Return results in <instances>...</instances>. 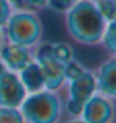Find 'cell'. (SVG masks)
Listing matches in <instances>:
<instances>
[{"instance_id":"1","label":"cell","mask_w":116,"mask_h":123,"mask_svg":"<svg viewBox=\"0 0 116 123\" xmlns=\"http://www.w3.org/2000/svg\"><path fill=\"white\" fill-rule=\"evenodd\" d=\"M65 29L72 41L81 45H100L106 21L93 0H79L63 13Z\"/></svg>"},{"instance_id":"2","label":"cell","mask_w":116,"mask_h":123,"mask_svg":"<svg viewBox=\"0 0 116 123\" xmlns=\"http://www.w3.org/2000/svg\"><path fill=\"white\" fill-rule=\"evenodd\" d=\"M18 109L25 123H60L65 111L57 91L49 89L28 94Z\"/></svg>"},{"instance_id":"3","label":"cell","mask_w":116,"mask_h":123,"mask_svg":"<svg viewBox=\"0 0 116 123\" xmlns=\"http://www.w3.org/2000/svg\"><path fill=\"white\" fill-rule=\"evenodd\" d=\"M43 21L38 12L32 10H13L3 26V37L6 43L37 47L43 40Z\"/></svg>"},{"instance_id":"4","label":"cell","mask_w":116,"mask_h":123,"mask_svg":"<svg viewBox=\"0 0 116 123\" xmlns=\"http://www.w3.org/2000/svg\"><path fill=\"white\" fill-rule=\"evenodd\" d=\"M97 92L94 72L85 69L77 78L68 81V95L63 101V110L71 117H79L84 104Z\"/></svg>"},{"instance_id":"5","label":"cell","mask_w":116,"mask_h":123,"mask_svg":"<svg viewBox=\"0 0 116 123\" xmlns=\"http://www.w3.org/2000/svg\"><path fill=\"white\" fill-rule=\"evenodd\" d=\"M34 60L41 70L44 88L49 91H59L65 84V63L59 62L50 51L49 43H40L34 54Z\"/></svg>"},{"instance_id":"6","label":"cell","mask_w":116,"mask_h":123,"mask_svg":"<svg viewBox=\"0 0 116 123\" xmlns=\"http://www.w3.org/2000/svg\"><path fill=\"white\" fill-rule=\"evenodd\" d=\"M87 123H113L115 122V101L96 92L82 107L79 116Z\"/></svg>"},{"instance_id":"7","label":"cell","mask_w":116,"mask_h":123,"mask_svg":"<svg viewBox=\"0 0 116 123\" xmlns=\"http://www.w3.org/2000/svg\"><path fill=\"white\" fill-rule=\"evenodd\" d=\"M28 95L18 73L5 70L0 75V107H18Z\"/></svg>"},{"instance_id":"8","label":"cell","mask_w":116,"mask_h":123,"mask_svg":"<svg viewBox=\"0 0 116 123\" xmlns=\"http://www.w3.org/2000/svg\"><path fill=\"white\" fill-rule=\"evenodd\" d=\"M0 60L5 65L6 70L18 73L31 60H34V54L31 53L30 49L24 47V45L3 43L2 47H0Z\"/></svg>"},{"instance_id":"9","label":"cell","mask_w":116,"mask_h":123,"mask_svg":"<svg viewBox=\"0 0 116 123\" xmlns=\"http://www.w3.org/2000/svg\"><path fill=\"white\" fill-rule=\"evenodd\" d=\"M96 76V88L97 92L104 97H109L115 100L116 97V59L115 56H110L107 60H104L94 72Z\"/></svg>"},{"instance_id":"10","label":"cell","mask_w":116,"mask_h":123,"mask_svg":"<svg viewBox=\"0 0 116 123\" xmlns=\"http://www.w3.org/2000/svg\"><path fill=\"white\" fill-rule=\"evenodd\" d=\"M18 76H19V79H21V82L28 94H34V92L46 89L41 70H40L38 63L35 60H31L24 69H21L18 72Z\"/></svg>"},{"instance_id":"11","label":"cell","mask_w":116,"mask_h":123,"mask_svg":"<svg viewBox=\"0 0 116 123\" xmlns=\"http://www.w3.org/2000/svg\"><path fill=\"white\" fill-rule=\"evenodd\" d=\"M49 47L52 54L65 65L75 59V51L69 43H49Z\"/></svg>"},{"instance_id":"12","label":"cell","mask_w":116,"mask_h":123,"mask_svg":"<svg viewBox=\"0 0 116 123\" xmlns=\"http://www.w3.org/2000/svg\"><path fill=\"white\" fill-rule=\"evenodd\" d=\"M100 45H103V49L110 56H115V51H116V22L115 21L106 24L103 35H101Z\"/></svg>"},{"instance_id":"13","label":"cell","mask_w":116,"mask_h":123,"mask_svg":"<svg viewBox=\"0 0 116 123\" xmlns=\"http://www.w3.org/2000/svg\"><path fill=\"white\" fill-rule=\"evenodd\" d=\"M13 10H32L40 12L47 9V0H7Z\"/></svg>"},{"instance_id":"14","label":"cell","mask_w":116,"mask_h":123,"mask_svg":"<svg viewBox=\"0 0 116 123\" xmlns=\"http://www.w3.org/2000/svg\"><path fill=\"white\" fill-rule=\"evenodd\" d=\"M93 2L106 22H113L116 19V0H93Z\"/></svg>"},{"instance_id":"15","label":"cell","mask_w":116,"mask_h":123,"mask_svg":"<svg viewBox=\"0 0 116 123\" xmlns=\"http://www.w3.org/2000/svg\"><path fill=\"white\" fill-rule=\"evenodd\" d=\"M0 123H25L19 109L0 107Z\"/></svg>"},{"instance_id":"16","label":"cell","mask_w":116,"mask_h":123,"mask_svg":"<svg viewBox=\"0 0 116 123\" xmlns=\"http://www.w3.org/2000/svg\"><path fill=\"white\" fill-rule=\"evenodd\" d=\"M79 0H47V9L56 13H65Z\"/></svg>"},{"instance_id":"17","label":"cell","mask_w":116,"mask_h":123,"mask_svg":"<svg viewBox=\"0 0 116 123\" xmlns=\"http://www.w3.org/2000/svg\"><path fill=\"white\" fill-rule=\"evenodd\" d=\"M84 70H85V68L81 63H78L75 59L68 62V63L65 65V78H66V82L71 81V79H74V78H77V76L81 75Z\"/></svg>"},{"instance_id":"18","label":"cell","mask_w":116,"mask_h":123,"mask_svg":"<svg viewBox=\"0 0 116 123\" xmlns=\"http://www.w3.org/2000/svg\"><path fill=\"white\" fill-rule=\"evenodd\" d=\"M12 12H13V9L9 5L7 0H0V28L2 29H3L5 24L7 22L9 16L12 15Z\"/></svg>"},{"instance_id":"19","label":"cell","mask_w":116,"mask_h":123,"mask_svg":"<svg viewBox=\"0 0 116 123\" xmlns=\"http://www.w3.org/2000/svg\"><path fill=\"white\" fill-rule=\"evenodd\" d=\"M63 123H87V122H84L81 117H71L69 120H66V122H63Z\"/></svg>"},{"instance_id":"20","label":"cell","mask_w":116,"mask_h":123,"mask_svg":"<svg viewBox=\"0 0 116 123\" xmlns=\"http://www.w3.org/2000/svg\"><path fill=\"white\" fill-rule=\"evenodd\" d=\"M3 40H5V37H3V29H2V28H0V47H2V44L5 43Z\"/></svg>"},{"instance_id":"21","label":"cell","mask_w":116,"mask_h":123,"mask_svg":"<svg viewBox=\"0 0 116 123\" xmlns=\"http://www.w3.org/2000/svg\"><path fill=\"white\" fill-rule=\"evenodd\" d=\"M5 70H6V68H5V65L2 63V60H0V75H2V73H3Z\"/></svg>"}]
</instances>
